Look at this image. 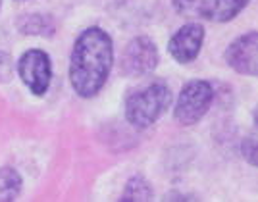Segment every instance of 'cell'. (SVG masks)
<instances>
[{"label": "cell", "mask_w": 258, "mask_h": 202, "mask_svg": "<svg viewBox=\"0 0 258 202\" xmlns=\"http://www.w3.org/2000/svg\"><path fill=\"white\" fill-rule=\"evenodd\" d=\"M250 0H173L175 12L193 22L226 23L237 18Z\"/></svg>", "instance_id": "3957f363"}, {"label": "cell", "mask_w": 258, "mask_h": 202, "mask_svg": "<svg viewBox=\"0 0 258 202\" xmlns=\"http://www.w3.org/2000/svg\"><path fill=\"white\" fill-rule=\"evenodd\" d=\"M158 48L151 37L147 35H139L133 37L123 48L121 60H119V68H121V75L125 77H143V75L151 74L158 65Z\"/></svg>", "instance_id": "5b68a950"}, {"label": "cell", "mask_w": 258, "mask_h": 202, "mask_svg": "<svg viewBox=\"0 0 258 202\" xmlns=\"http://www.w3.org/2000/svg\"><path fill=\"white\" fill-rule=\"evenodd\" d=\"M14 77V60L8 52L0 50V85L10 83Z\"/></svg>", "instance_id": "7c38bea8"}, {"label": "cell", "mask_w": 258, "mask_h": 202, "mask_svg": "<svg viewBox=\"0 0 258 202\" xmlns=\"http://www.w3.org/2000/svg\"><path fill=\"white\" fill-rule=\"evenodd\" d=\"M0 6H2V0H0Z\"/></svg>", "instance_id": "5bb4252c"}, {"label": "cell", "mask_w": 258, "mask_h": 202, "mask_svg": "<svg viewBox=\"0 0 258 202\" xmlns=\"http://www.w3.org/2000/svg\"><path fill=\"white\" fill-rule=\"evenodd\" d=\"M54 20L46 14H23L18 18V31L27 37H52Z\"/></svg>", "instance_id": "9c48e42d"}, {"label": "cell", "mask_w": 258, "mask_h": 202, "mask_svg": "<svg viewBox=\"0 0 258 202\" xmlns=\"http://www.w3.org/2000/svg\"><path fill=\"white\" fill-rule=\"evenodd\" d=\"M214 102V89L208 81H189L181 89L173 108V117L181 125L199 123Z\"/></svg>", "instance_id": "277c9868"}, {"label": "cell", "mask_w": 258, "mask_h": 202, "mask_svg": "<svg viewBox=\"0 0 258 202\" xmlns=\"http://www.w3.org/2000/svg\"><path fill=\"white\" fill-rule=\"evenodd\" d=\"M18 74L35 96L46 95L52 79V64L48 54L39 48L27 50L18 62Z\"/></svg>", "instance_id": "8992f818"}, {"label": "cell", "mask_w": 258, "mask_h": 202, "mask_svg": "<svg viewBox=\"0 0 258 202\" xmlns=\"http://www.w3.org/2000/svg\"><path fill=\"white\" fill-rule=\"evenodd\" d=\"M227 65L241 75H258V33L248 31L237 37L226 50Z\"/></svg>", "instance_id": "52a82bcc"}, {"label": "cell", "mask_w": 258, "mask_h": 202, "mask_svg": "<svg viewBox=\"0 0 258 202\" xmlns=\"http://www.w3.org/2000/svg\"><path fill=\"white\" fill-rule=\"evenodd\" d=\"M23 181L18 170H14L10 166L0 168V200L8 202L16 200L22 192Z\"/></svg>", "instance_id": "30bf717a"}, {"label": "cell", "mask_w": 258, "mask_h": 202, "mask_svg": "<svg viewBox=\"0 0 258 202\" xmlns=\"http://www.w3.org/2000/svg\"><path fill=\"white\" fill-rule=\"evenodd\" d=\"M114 44L104 29L89 27L77 37L70 58V83L81 98H93L108 81Z\"/></svg>", "instance_id": "6da1fadb"}, {"label": "cell", "mask_w": 258, "mask_h": 202, "mask_svg": "<svg viewBox=\"0 0 258 202\" xmlns=\"http://www.w3.org/2000/svg\"><path fill=\"white\" fill-rule=\"evenodd\" d=\"M172 104V91L162 81H154L131 93L125 100V119L131 127L147 129L156 123Z\"/></svg>", "instance_id": "7a4b0ae2"}, {"label": "cell", "mask_w": 258, "mask_h": 202, "mask_svg": "<svg viewBox=\"0 0 258 202\" xmlns=\"http://www.w3.org/2000/svg\"><path fill=\"white\" fill-rule=\"evenodd\" d=\"M241 152H243V156L247 158L248 164H256V141L252 137L245 139L243 143H241Z\"/></svg>", "instance_id": "4fadbf2b"}, {"label": "cell", "mask_w": 258, "mask_h": 202, "mask_svg": "<svg viewBox=\"0 0 258 202\" xmlns=\"http://www.w3.org/2000/svg\"><path fill=\"white\" fill-rule=\"evenodd\" d=\"M203 43H205V27L197 22L185 23L172 35L168 43V52L177 64H191L201 54Z\"/></svg>", "instance_id": "ba28073f"}, {"label": "cell", "mask_w": 258, "mask_h": 202, "mask_svg": "<svg viewBox=\"0 0 258 202\" xmlns=\"http://www.w3.org/2000/svg\"><path fill=\"white\" fill-rule=\"evenodd\" d=\"M152 198V187L151 183L141 177V175H135L125 183L123 187V192L119 196V200L123 202H135V200H151Z\"/></svg>", "instance_id": "8fae6325"}]
</instances>
